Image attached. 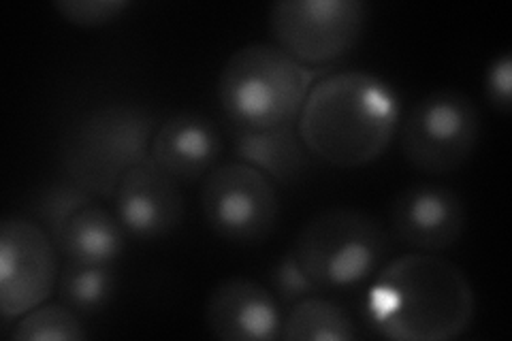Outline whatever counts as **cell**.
<instances>
[{"label":"cell","mask_w":512,"mask_h":341,"mask_svg":"<svg viewBox=\"0 0 512 341\" xmlns=\"http://www.w3.org/2000/svg\"><path fill=\"white\" fill-rule=\"evenodd\" d=\"M154 116L141 105L105 103L88 109L62 139L64 175L99 197H114L120 177L150 156Z\"/></svg>","instance_id":"cell-4"},{"label":"cell","mask_w":512,"mask_h":341,"mask_svg":"<svg viewBox=\"0 0 512 341\" xmlns=\"http://www.w3.org/2000/svg\"><path fill=\"white\" fill-rule=\"evenodd\" d=\"M205 224L224 241L254 246L274 233L280 216L276 182L246 162H227L205 175L201 188Z\"/></svg>","instance_id":"cell-8"},{"label":"cell","mask_w":512,"mask_h":341,"mask_svg":"<svg viewBox=\"0 0 512 341\" xmlns=\"http://www.w3.org/2000/svg\"><path fill=\"white\" fill-rule=\"evenodd\" d=\"M269 280H271V288H274L276 299L286 307H291L306 297L320 295V290L308 278L306 271H303L293 250L286 252L276 263V267L271 269Z\"/></svg>","instance_id":"cell-21"},{"label":"cell","mask_w":512,"mask_h":341,"mask_svg":"<svg viewBox=\"0 0 512 341\" xmlns=\"http://www.w3.org/2000/svg\"><path fill=\"white\" fill-rule=\"evenodd\" d=\"M391 231L399 243L416 252H444L466 231V205L440 184H414L397 194L389 211Z\"/></svg>","instance_id":"cell-11"},{"label":"cell","mask_w":512,"mask_h":341,"mask_svg":"<svg viewBox=\"0 0 512 341\" xmlns=\"http://www.w3.org/2000/svg\"><path fill=\"white\" fill-rule=\"evenodd\" d=\"M116 273L111 267L69 263L58 278L60 301L75 314H96L105 310L116 295Z\"/></svg>","instance_id":"cell-17"},{"label":"cell","mask_w":512,"mask_h":341,"mask_svg":"<svg viewBox=\"0 0 512 341\" xmlns=\"http://www.w3.org/2000/svg\"><path fill=\"white\" fill-rule=\"evenodd\" d=\"M357 337V324L346 307L318 295L291 305L280 333L286 341H352Z\"/></svg>","instance_id":"cell-16"},{"label":"cell","mask_w":512,"mask_h":341,"mask_svg":"<svg viewBox=\"0 0 512 341\" xmlns=\"http://www.w3.org/2000/svg\"><path fill=\"white\" fill-rule=\"evenodd\" d=\"M92 203H96L94 194L73 182L71 177L64 175L60 180L50 182L37 192L35 203L30 207V214L32 220L41 224L45 233L56 243L64 224H67L79 209H84Z\"/></svg>","instance_id":"cell-18"},{"label":"cell","mask_w":512,"mask_h":341,"mask_svg":"<svg viewBox=\"0 0 512 341\" xmlns=\"http://www.w3.org/2000/svg\"><path fill=\"white\" fill-rule=\"evenodd\" d=\"M485 94L498 111H510L512 107V56L510 52L491 60L485 75Z\"/></svg>","instance_id":"cell-22"},{"label":"cell","mask_w":512,"mask_h":341,"mask_svg":"<svg viewBox=\"0 0 512 341\" xmlns=\"http://www.w3.org/2000/svg\"><path fill=\"white\" fill-rule=\"evenodd\" d=\"M229 133L239 162L259 169L271 182L293 186L310 169V152L299 137L297 124L267 128V131L229 124Z\"/></svg>","instance_id":"cell-14"},{"label":"cell","mask_w":512,"mask_h":341,"mask_svg":"<svg viewBox=\"0 0 512 341\" xmlns=\"http://www.w3.org/2000/svg\"><path fill=\"white\" fill-rule=\"evenodd\" d=\"M126 235L116 214L92 203L64 224L56 248L69 263L111 267L124 254Z\"/></svg>","instance_id":"cell-15"},{"label":"cell","mask_w":512,"mask_h":341,"mask_svg":"<svg viewBox=\"0 0 512 341\" xmlns=\"http://www.w3.org/2000/svg\"><path fill=\"white\" fill-rule=\"evenodd\" d=\"M11 337L20 341H79L86 337V331L71 307L43 303L18 320Z\"/></svg>","instance_id":"cell-19"},{"label":"cell","mask_w":512,"mask_h":341,"mask_svg":"<svg viewBox=\"0 0 512 341\" xmlns=\"http://www.w3.org/2000/svg\"><path fill=\"white\" fill-rule=\"evenodd\" d=\"M402 122L397 92L374 73L342 69L314 84L297 131L318 160L335 169L372 165L389 150Z\"/></svg>","instance_id":"cell-1"},{"label":"cell","mask_w":512,"mask_h":341,"mask_svg":"<svg viewBox=\"0 0 512 341\" xmlns=\"http://www.w3.org/2000/svg\"><path fill=\"white\" fill-rule=\"evenodd\" d=\"M116 216L124 231L141 241L167 237L184 220V194L152 156L139 160L122 177L114 194Z\"/></svg>","instance_id":"cell-10"},{"label":"cell","mask_w":512,"mask_h":341,"mask_svg":"<svg viewBox=\"0 0 512 341\" xmlns=\"http://www.w3.org/2000/svg\"><path fill=\"white\" fill-rule=\"evenodd\" d=\"M131 7V0H58V3H54V9L62 18L79 28H101L114 24Z\"/></svg>","instance_id":"cell-20"},{"label":"cell","mask_w":512,"mask_h":341,"mask_svg":"<svg viewBox=\"0 0 512 341\" xmlns=\"http://www.w3.org/2000/svg\"><path fill=\"white\" fill-rule=\"evenodd\" d=\"M370 20L363 0H280L269 9L276 45L306 64H327L355 47Z\"/></svg>","instance_id":"cell-7"},{"label":"cell","mask_w":512,"mask_h":341,"mask_svg":"<svg viewBox=\"0 0 512 341\" xmlns=\"http://www.w3.org/2000/svg\"><path fill=\"white\" fill-rule=\"evenodd\" d=\"M222 152L218 128L199 113L182 111L156 128L150 156L178 182H197Z\"/></svg>","instance_id":"cell-13"},{"label":"cell","mask_w":512,"mask_h":341,"mask_svg":"<svg viewBox=\"0 0 512 341\" xmlns=\"http://www.w3.org/2000/svg\"><path fill=\"white\" fill-rule=\"evenodd\" d=\"M310 71L276 43H250L224 62L218 103L229 124L267 131L297 124L310 92Z\"/></svg>","instance_id":"cell-3"},{"label":"cell","mask_w":512,"mask_h":341,"mask_svg":"<svg viewBox=\"0 0 512 341\" xmlns=\"http://www.w3.org/2000/svg\"><path fill=\"white\" fill-rule=\"evenodd\" d=\"M391 237L370 214L333 207L301 226L293 252L320 292L346 290L370 280L387 263Z\"/></svg>","instance_id":"cell-5"},{"label":"cell","mask_w":512,"mask_h":341,"mask_svg":"<svg viewBox=\"0 0 512 341\" xmlns=\"http://www.w3.org/2000/svg\"><path fill=\"white\" fill-rule=\"evenodd\" d=\"M372 327L397 341H451L470 329L474 288L455 263L429 252L384 263L367 290Z\"/></svg>","instance_id":"cell-2"},{"label":"cell","mask_w":512,"mask_h":341,"mask_svg":"<svg viewBox=\"0 0 512 341\" xmlns=\"http://www.w3.org/2000/svg\"><path fill=\"white\" fill-rule=\"evenodd\" d=\"M205 324L222 341H271L282 333L278 299L250 278L220 282L205 305Z\"/></svg>","instance_id":"cell-12"},{"label":"cell","mask_w":512,"mask_h":341,"mask_svg":"<svg viewBox=\"0 0 512 341\" xmlns=\"http://www.w3.org/2000/svg\"><path fill=\"white\" fill-rule=\"evenodd\" d=\"M480 139V111L457 90H436L416 101L399 122V145L410 167L448 175L468 162Z\"/></svg>","instance_id":"cell-6"},{"label":"cell","mask_w":512,"mask_h":341,"mask_svg":"<svg viewBox=\"0 0 512 341\" xmlns=\"http://www.w3.org/2000/svg\"><path fill=\"white\" fill-rule=\"evenodd\" d=\"M58 280V248L32 218H7L0 226V312L22 318L43 305Z\"/></svg>","instance_id":"cell-9"}]
</instances>
